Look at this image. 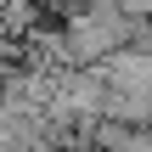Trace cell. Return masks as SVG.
Masks as SVG:
<instances>
[{"instance_id":"1","label":"cell","mask_w":152,"mask_h":152,"mask_svg":"<svg viewBox=\"0 0 152 152\" xmlns=\"http://www.w3.org/2000/svg\"><path fill=\"white\" fill-rule=\"evenodd\" d=\"M102 73V85H130V90H152V51H135V45H118L107 51L102 62H90Z\"/></svg>"},{"instance_id":"2","label":"cell","mask_w":152,"mask_h":152,"mask_svg":"<svg viewBox=\"0 0 152 152\" xmlns=\"http://www.w3.org/2000/svg\"><path fill=\"white\" fill-rule=\"evenodd\" d=\"M0 28L11 39H23L28 28H39V0H0Z\"/></svg>"},{"instance_id":"3","label":"cell","mask_w":152,"mask_h":152,"mask_svg":"<svg viewBox=\"0 0 152 152\" xmlns=\"http://www.w3.org/2000/svg\"><path fill=\"white\" fill-rule=\"evenodd\" d=\"M124 17H152V0H118Z\"/></svg>"},{"instance_id":"4","label":"cell","mask_w":152,"mask_h":152,"mask_svg":"<svg viewBox=\"0 0 152 152\" xmlns=\"http://www.w3.org/2000/svg\"><path fill=\"white\" fill-rule=\"evenodd\" d=\"M0 152H23L17 141H11V130H6V124H0Z\"/></svg>"},{"instance_id":"5","label":"cell","mask_w":152,"mask_h":152,"mask_svg":"<svg viewBox=\"0 0 152 152\" xmlns=\"http://www.w3.org/2000/svg\"><path fill=\"white\" fill-rule=\"evenodd\" d=\"M39 6H68V0H39Z\"/></svg>"}]
</instances>
